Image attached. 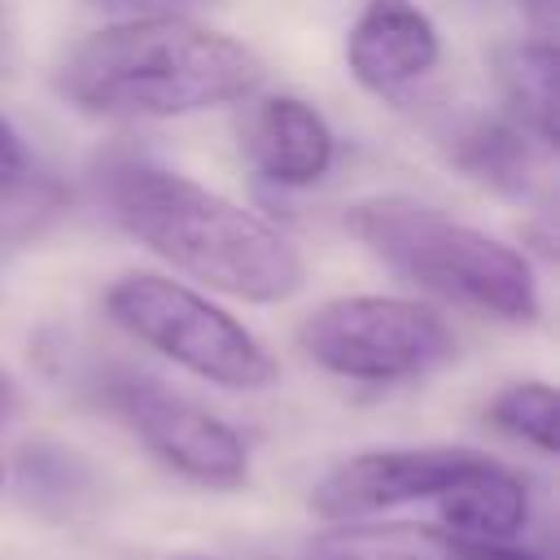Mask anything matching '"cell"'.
Returning <instances> with one entry per match:
<instances>
[{"label":"cell","mask_w":560,"mask_h":560,"mask_svg":"<svg viewBox=\"0 0 560 560\" xmlns=\"http://www.w3.org/2000/svg\"><path fill=\"white\" fill-rule=\"evenodd\" d=\"M298 346L328 376L359 385L416 381L455 354V337L438 311L381 293H354L315 306L298 328Z\"/></svg>","instance_id":"obj_5"},{"label":"cell","mask_w":560,"mask_h":560,"mask_svg":"<svg viewBox=\"0 0 560 560\" xmlns=\"http://www.w3.org/2000/svg\"><path fill=\"white\" fill-rule=\"evenodd\" d=\"M486 451L472 446H385L359 451L328 468L311 490V512L324 521H363L402 503H438L459 477H468Z\"/></svg>","instance_id":"obj_7"},{"label":"cell","mask_w":560,"mask_h":560,"mask_svg":"<svg viewBox=\"0 0 560 560\" xmlns=\"http://www.w3.org/2000/svg\"><path fill=\"white\" fill-rule=\"evenodd\" d=\"M88 394L109 416H118L136 433V442L175 477L219 494L249 481L245 438L223 416L171 389L166 381L127 363H96L88 372Z\"/></svg>","instance_id":"obj_6"},{"label":"cell","mask_w":560,"mask_h":560,"mask_svg":"<svg viewBox=\"0 0 560 560\" xmlns=\"http://www.w3.org/2000/svg\"><path fill=\"white\" fill-rule=\"evenodd\" d=\"M109 319L136 337L140 346L158 350L175 368L236 394L267 389L276 381L271 350L223 306L201 298L197 289L158 276V271H127L105 289Z\"/></svg>","instance_id":"obj_4"},{"label":"cell","mask_w":560,"mask_h":560,"mask_svg":"<svg viewBox=\"0 0 560 560\" xmlns=\"http://www.w3.org/2000/svg\"><path fill=\"white\" fill-rule=\"evenodd\" d=\"M4 481H9V477H4V459H0V490H4Z\"/></svg>","instance_id":"obj_21"},{"label":"cell","mask_w":560,"mask_h":560,"mask_svg":"<svg viewBox=\"0 0 560 560\" xmlns=\"http://www.w3.org/2000/svg\"><path fill=\"white\" fill-rule=\"evenodd\" d=\"M241 144L254 171L280 188H311L337 158L332 127L302 96H262L241 122Z\"/></svg>","instance_id":"obj_10"},{"label":"cell","mask_w":560,"mask_h":560,"mask_svg":"<svg viewBox=\"0 0 560 560\" xmlns=\"http://www.w3.org/2000/svg\"><path fill=\"white\" fill-rule=\"evenodd\" d=\"M442 57L438 26L411 0H368L346 35L350 74L381 96H394L424 79Z\"/></svg>","instance_id":"obj_9"},{"label":"cell","mask_w":560,"mask_h":560,"mask_svg":"<svg viewBox=\"0 0 560 560\" xmlns=\"http://www.w3.org/2000/svg\"><path fill=\"white\" fill-rule=\"evenodd\" d=\"M529 512L534 503L525 477L494 455H486L468 477H459L438 499V516L446 529L486 542H516L529 525Z\"/></svg>","instance_id":"obj_11"},{"label":"cell","mask_w":560,"mask_h":560,"mask_svg":"<svg viewBox=\"0 0 560 560\" xmlns=\"http://www.w3.org/2000/svg\"><path fill=\"white\" fill-rule=\"evenodd\" d=\"M4 66H9V35H4V22H0V74H4Z\"/></svg>","instance_id":"obj_20"},{"label":"cell","mask_w":560,"mask_h":560,"mask_svg":"<svg viewBox=\"0 0 560 560\" xmlns=\"http://www.w3.org/2000/svg\"><path fill=\"white\" fill-rule=\"evenodd\" d=\"M521 13L534 26V39H551L560 22V0H521Z\"/></svg>","instance_id":"obj_18"},{"label":"cell","mask_w":560,"mask_h":560,"mask_svg":"<svg viewBox=\"0 0 560 560\" xmlns=\"http://www.w3.org/2000/svg\"><path fill=\"white\" fill-rule=\"evenodd\" d=\"M52 83L74 109L96 118H184L254 96L262 57L188 13H153L79 39Z\"/></svg>","instance_id":"obj_1"},{"label":"cell","mask_w":560,"mask_h":560,"mask_svg":"<svg viewBox=\"0 0 560 560\" xmlns=\"http://www.w3.org/2000/svg\"><path fill=\"white\" fill-rule=\"evenodd\" d=\"M96 184L109 219L175 271L245 302H284L302 289L298 249L223 192L149 158H109Z\"/></svg>","instance_id":"obj_2"},{"label":"cell","mask_w":560,"mask_h":560,"mask_svg":"<svg viewBox=\"0 0 560 560\" xmlns=\"http://www.w3.org/2000/svg\"><path fill=\"white\" fill-rule=\"evenodd\" d=\"M451 158L459 171H468L477 184L503 192V197H529L538 179V153H547L521 122L472 114L459 118L446 136Z\"/></svg>","instance_id":"obj_13"},{"label":"cell","mask_w":560,"mask_h":560,"mask_svg":"<svg viewBox=\"0 0 560 560\" xmlns=\"http://www.w3.org/2000/svg\"><path fill=\"white\" fill-rule=\"evenodd\" d=\"M18 402H22V398H18V385H13V376L0 368V429L18 416Z\"/></svg>","instance_id":"obj_19"},{"label":"cell","mask_w":560,"mask_h":560,"mask_svg":"<svg viewBox=\"0 0 560 560\" xmlns=\"http://www.w3.org/2000/svg\"><path fill=\"white\" fill-rule=\"evenodd\" d=\"M92 9H109V13H122V18H153V13H192L201 4H214V0H83Z\"/></svg>","instance_id":"obj_17"},{"label":"cell","mask_w":560,"mask_h":560,"mask_svg":"<svg viewBox=\"0 0 560 560\" xmlns=\"http://www.w3.org/2000/svg\"><path fill=\"white\" fill-rule=\"evenodd\" d=\"M556 44L551 39H516L494 48V79L516 122L551 153L556 149Z\"/></svg>","instance_id":"obj_14"},{"label":"cell","mask_w":560,"mask_h":560,"mask_svg":"<svg viewBox=\"0 0 560 560\" xmlns=\"http://www.w3.org/2000/svg\"><path fill=\"white\" fill-rule=\"evenodd\" d=\"M302 560H547L525 542H486L424 521H332Z\"/></svg>","instance_id":"obj_8"},{"label":"cell","mask_w":560,"mask_h":560,"mask_svg":"<svg viewBox=\"0 0 560 560\" xmlns=\"http://www.w3.org/2000/svg\"><path fill=\"white\" fill-rule=\"evenodd\" d=\"M4 477H13L18 499L48 516V521H74L96 508L101 499V477L96 468L66 442L35 438L13 451V464H4Z\"/></svg>","instance_id":"obj_12"},{"label":"cell","mask_w":560,"mask_h":560,"mask_svg":"<svg viewBox=\"0 0 560 560\" xmlns=\"http://www.w3.org/2000/svg\"><path fill=\"white\" fill-rule=\"evenodd\" d=\"M61 206V188L31 166L22 136L0 118V241H22L39 232Z\"/></svg>","instance_id":"obj_15"},{"label":"cell","mask_w":560,"mask_h":560,"mask_svg":"<svg viewBox=\"0 0 560 560\" xmlns=\"http://www.w3.org/2000/svg\"><path fill=\"white\" fill-rule=\"evenodd\" d=\"M486 420L499 433H508V438H516V442H525V446H534L542 455H556L560 451L556 389L547 381H516V385H508L503 394H494Z\"/></svg>","instance_id":"obj_16"},{"label":"cell","mask_w":560,"mask_h":560,"mask_svg":"<svg viewBox=\"0 0 560 560\" xmlns=\"http://www.w3.org/2000/svg\"><path fill=\"white\" fill-rule=\"evenodd\" d=\"M346 232L394 276L477 319L521 328L542 311L534 267L512 245L420 197H363L346 210Z\"/></svg>","instance_id":"obj_3"}]
</instances>
